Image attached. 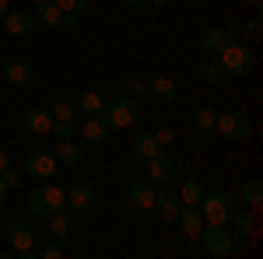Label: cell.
Segmentation results:
<instances>
[{
  "instance_id": "6da1fadb",
  "label": "cell",
  "mask_w": 263,
  "mask_h": 259,
  "mask_svg": "<svg viewBox=\"0 0 263 259\" xmlns=\"http://www.w3.org/2000/svg\"><path fill=\"white\" fill-rule=\"evenodd\" d=\"M218 60H221L228 81H242L256 70V56H253V49L242 46V42H228L221 53H218Z\"/></svg>"
},
{
  "instance_id": "7a4b0ae2",
  "label": "cell",
  "mask_w": 263,
  "mask_h": 259,
  "mask_svg": "<svg viewBox=\"0 0 263 259\" xmlns=\"http://www.w3.org/2000/svg\"><path fill=\"white\" fill-rule=\"evenodd\" d=\"M67 207V196H63V189L57 186V182L42 179L32 193H28V210L35 214V217H53L57 210H63Z\"/></svg>"
},
{
  "instance_id": "3957f363",
  "label": "cell",
  "mask_w": 263,
  "mask_h": 259,
  "mask_svg": "<svg viewBox=\"0 0 263 259\" xmlns=\"http://www.w3.org/2000/svg\"><path fill=\"white\" fill-rule=\"evenodd\" d=\"M197 238L203 242V252L214 259H228L235 252V235L228 231V224H203Z\"/></svg>"
},
{
  "instance_id": "277c9868",
  "label": "cell",
  "mask_w": 263,
  "mask_h": 259,
  "mask_svg": "<svg viewBox=\"0 0 263 259\" xmlns=\"http://www.w3.org/2000/svg\"><path fill=\"white\" fill-rule=\"evenodd\" d=\"M232 196L224 189H203L200 196V214H203V224H228L232 217Z\"/></svg>"
},
{
  "instance_id": "5b68a950",
  "label": "cell",
  "mask_w": 263,
  "mask_h": 259,
  "mask_svg": "<svg viewBox=\"0 0 263 259\" xmlns=\"http://www.w3.org/2000/svg\"><path fill=\"white\" fill-rule=\"evenodd\" d=\"M105 123H109V130H130L137 123V98H130V95L109 98L105 102Z\"/></svg>"
},
{
  "instance_id": "8992f818",
  "label": "cell",
  "mask_w": 263,
  "mask_h": 259,
  "mask_svg": "<svg viewBox=\"0 0 263 259\" xmlns=\"http://www.w3.org/2000/svg\"><path fill=\"white\" fill-rule=\"evenodd\" d=\"M7 245H11V252H18V256L35 259V228L25 217L7 221Z\"/></svg>"
},
{
  "instance_id": "52a82bcc",
  "label": "cell",
  "mask_w": 263,
  "mask_h": 259,
  "mask_svg": "<svg viewBox=\"0 0 263 259\" xmlns=\"http://www.w3.org/2000/svg\"><path fill=\"white\" fill-rule=\"evenodd\" d=\"M214 130H218L224 140H246L253 126H249V116H246V112H218V116H214Z\"/></svg>"
},
{
  "instance_id": "ba28073f",
  "label": "cell",
  "mask_w": 263,
  "mask_h": 259,
  "mask_svg": "<svg viewBox=\"0 0 263 259\" xmlns=\"http://www.w3.org/2000/svg\"><path fill=\"white\" fill-rule=\"evenodd\" d=\"M25 172H28L32 179H53V175H57V154L46 151V147L28 151V154H25Z\"/></svg>"
},
{
  "instance_id": "9c48e42d",
  "label": "cell",
  "mask_w": 263,
  "mask_h": 259,
  "mask_svg": "<svg viewBox=\"0 0 263 259\" xmlns=\"http://www.w3.org/2000/svg\"><path fill=\"white\" fill-rule=\"evenodd\" d=\"M235 25H218V28H211V32H203L200 35V49L207 53V56H218L228 42H235Z\"/></svg>"
},
{
  "instance_id": "30bf717a",
  "label": "cell",
  "mask_w": 263,
  "mask_h": 259,
  "mask_svg": "<svg viewBox=\"0 0 263 259\" xmlns=\"http://www.w3.org/2000/svg\"><path fill=\"white\" fill-rule=\"evenodd\" d=\"M21 123H25V130H28V133L49 137V130H53V112H49L46 105H32V109L21 116Z\"/></svg>"
},
{
  "instance_id": "8fae6325",
  "label": "cell",
  "mask_w": 263,
  "mask_h": 259,
  "mask_svg": "<svg viewBox=\"0 0 263 259\" xmlns=\"http://www.w3.org/2000/svg\"><path fill=\"white\" fill-rule=\"evenodd\" d=\"M176 221H179L182 235H190V238H197L203 228V214H200V203H179V210H176Z\"/></svg>"
},
{
  "instance_id": "7c38bea8",
  "label": "cell",
  "mask_w": 263,
  "mask_h": 259,
  "mask_svg": "<svg viewBox=\"0 0 263 259\" xmlns=\"http://www.w3.org/2000/svg\"><path fill=\"white\" fill-rule=\"evenodd\" d=\"M147 175L151 179H158V186H168V182L176 179V161L168 151H158L155 158H147Z\"/></svg>"
},
{
  "instance_id": "4fadbf2b",
  "label": "cell",
  "mask_w": 263,
  "mask_h": 259,
  "mask_svg": "<svg viewBox=\"0 0 263 259\" xmlns=\"http://www.w3.org/2000/svg\"><path fill=\"white\" fill-rule=\"evenodd\" d=\"M63 196H67V207H74V210H88V207L95 203V182H88V179L74 182Z\"/></svg>"
},
{
  "instance_id": "5bb4252c",
  "label": "cell",
  "mask_w": 263,
  "mask_h": 259,
  "mask_svg": "<svg viewBox=\"0 0 263 259\" xmlns=\"http://www.w3.org/2000/svg\"><path fill=\"white\" fill-rule=\"evenodd\" d=\"M0 21H4L7 35H28V32L35 28V14H32V11H14V7H11Z\"/></svg>"
},
{
  "instance_id": "9a60e30c",
  "label": "cell",
  "mask_w": 263,
  "mask_h": 259,
  "mask_svg": "<svg viewBox=\"0 0 263 259\" xmlns=\"http://www.w3.org/2000/svg\"><path fill=\"white\" fill-rule=\"evenodd\" d=\"M81 133H84V140H88V144H105L112 130H109L105 116H102V112H95V116H84V123H81Z\"/></svg>"
},
{
  "instance_id": "2e32d148",
  "label": "cell",
  "mask_w": 263,
  "mask_h": 259,
  "mask_svg": "<svg viewBox=\"0 0 263 259\" xmlns=\"http://www.w3.org/2000/svg\"><path fill=\"white\" fill-rule=\"evenodd\" d=\"M144 91H147L155 102H162V105H172L176 95H179V91H176V84H172L168 77H162V74H158V77H151V81H144Z\"/></svg>"
},
{
  "instance_id": "e0dca14e",
  "label": "cell",
  "mask_w": 263,
  "mask_h": 259,
  "mask_svg": "<svg viewBox=\"0 0 263 259\" xmlns=\"http://www.w3.org/2000/svg\"><path fill=\"white\" fill-rule=\"evenodd\" d=\"M155 196H158V189L151 182H130V189H126L130 207H141V210H151L155 207Z\"/></svg>"
},
{
  "instance_id": "ac0fdd59",
  "label": "cell",
  "mask_w": 263,
  "mask_h": 259,
  "mask_svg": "<svg viewBox=\"0 0 263 259\" xmlns=\"http://www.w3.org/2000/svg\"><path fill=\"white\" fill-rule=\"evenodd\" d=\"M228 224H232L228 231H232L235 238H239V235L249 238V235H256V210H249V207H246V210H232Z\"/></svg>"
},
{
  "instance_id": "d6986e66",
  "label": "cell",
  "mask_w": 263,
  "mask_h": 259,
  "mask_svg": "<svg viewBox=\"0 0 263 259\" xmlns=\"http://www.w3.org/2000/svg\"><path fill=\"white\" fill-rule=\"evenodd\" d=\"M53 154H57V165H67V168H78V165L84 161V151H81V144H74V137L70 140H57Z\"/></svg>"
},
{
  "instance_id": "ffe728a7",
  "label": "cell",
  "mask_w": 263,
  "mask_h": 259,
  "mask_svg": "<svg viewBox=\"0 0 263 259\" xmlns=\"http://www.w3.org/2000/svg\"><path fill=\"white\" fill-rule=\"evenodd\" d=\"M0 70H4V77L11 81V84H28V81L35 77V63L32 60H7Z\"/></svg>"
},
{
  "instance_id": "44dd1931",
  "label": "cell",
  "mask_w": 263,
  "mask_h": 259,
  "mask_svg": "<svg viewBox=\"0 0 263 259\" xmlns=\"http://www.w3.org/2000/svg\"><path fill=\"white\" fill-rule=\"evenodd\" d=\"M197 77L203 81V84H228V74H224V67L218 56H203L200 67H197Z\"/></svg>"
},
{
  "instance_id": "7402d4cb",
  "label": "cell",
  "mask_w": 263,
  "mask_h": 259,
  "mask_svg": "<svg viewBox=\"0 0 263 259\" xmlns=\"http://www.w3.org/2000/svg\"><path fill=\"white\" fill-rule=\"evenodd\" d=\"M49 235L57 242H67L70 235H74V217H70V210L63 207V210H57L53 217H49Z\"/></svg>"
},
{
  "instance_id": "603a6c76",
  "label": "cell",
  "mask_w": 263,
  "mask_h": 259,
  "mask_svg": "<svg viewBox=\"0 0 263 259\" xmlns=\"http://www.w3.org/2000/svg\"><path fill=\"white\" fill-rule=\"evenodd\" d=\"M63 21V7L46 0V4H35V25H46V28H60Z\"/></svg>"
},
{
  "instance_id": "cb8c5ba5",
  "label": "cell",
  "mask_w": 263,
  "mask_h": 259,
  "mask_svg": "<svg viewBox=\"0 0 263 259\" xmlns=\"http://www.w3.org/2000/svg\"><path fill=\"white\" fill-rule=\"evenodd\" d=\"M130 151H134V158L147 161V158H155L162 147L155 144V137H151V133H137V137H134V144H130Z\"/></svg>"
},
{
  "instance_id": "d4e9b609",
  "label": "cell",
  "mask_w": 263,
  "mask_h": 259,
  "mask_svg": "<svg viewBox=\"0 0 263 259\" xmlns=\"http://www.w3.org/2000/svg\"><path fill=\"white\" fill-rule=\"evenodd\" d=\"M155 207H158V214H162V217H172L176 221V210H179V196H176V193H172V189H158V196H155Z\"/></svg>"
},
{
  "instance_id": "484cf974",
  "label": "cell",
  "mask_w": 263,
  "mask_h": 259,
  "mask_svg": "<svg viewBox=\"0 0 263 259\" xmlns=\"http://www.w3.org/2000/svg\"><path fill=\"white\" fill-rule=\"evenodd\" d=\"M242 203L249 207V210H256L263 203V182L260 179H246L242 182Z\"/></svg>"
},
{
  "instance_id": "4316f807",
  "label": "cell",
  "mask_w": 263,
  "mask_h": 259,
  "mask_svg": "<svg viewBox=\"0 0 263 259\" xmlns=\"http://www.w3.org/2000/svg\"><path fill=\"white\" fill-rule=\"evenodd\" d=\"M53 119H74V112H78V102H74V95H57V102H53Z\"/></svg>"
},
{
  "instance_id": "83f0119b",
  "label": "cell",
  "mask_w": 263,
  "mask_h": 259,
  "mask_svg": "<svg viewBox=\"0 0 263 259\" xmlns=\"http://www.w3.org/2000/svg\"><path fill=\"white\" fill-rule=\"evenodd\" d=\"M200 196H203L200 179H182V186H179V203H200Z\"/></svg>"
},
{
  "instance_id": "f1b7e54d",
  "label": "cell",
  "mask_w": 263,
  "mask_h": 259,
  "mask_svg": "<svg viewBox=\"0 0 263 259\" xmlns=\"http://www.w3.org/2000/svg\"><path fill=\"white\" fill-rule=\"evenodd\" d=\"M214 109H197L193 116H190V126L197 130V133H207V130H214Z\"/></svg>"
},
{
  "instance_id": "f546056e",
  "label": "cell",
  "mask_w": 263,
  "mask_h": 259,
  "mask_svg": "<svg viewBox=\"0 0 263 259\" xmlns=\"http://www.w3.org/2000/svg\"><path fill=\"white\" fill-rule=\"evenodd\" d=\"M78 112H81V116H95V112H102V95L99 91H84L81 98H78Z\"/></svg>"
},
{
  "instance_id": "4dcf8cb0",
  "label": "cell",
  "mask_w": 263,
  "mask_h": 259,
  "mask_svg": "<svg viewBox=\"0 0 263 259\" xmlns=\"http://www.w3.org/2000/svg\"><path fill=\"white\" fill-rule=\"evenodd\" d=\"M49 137H53V140H70V137H74V119H53Z\"/></svg>"
},
{
  "instance_id": "1f68e13d",
  "label": "cell",
  "mask_w": 263,
  "mask_h": 259,
  "mask_svg": "<svg viewBox=\"0 0 263 259\" xmlns=\"http://www.w3.org/2000/svg\"><path fill=\"white\" fill-rule=\"evenodd\" d=\"M151 137H155V144H158L162 151H168V147H172V140H176V130H168V126H158Z\"/></svg>"
},
{
  "instance_id": "d6a6232c",
  "label": "cell",
  "mask_w": 263,
  "mask_h": 259,
  "mask_svg": "<svg viewBox=\"0 0 263 259\" xmlns=\"http://www.w3.org/2000/svg\"><path fill=\"white\" fill-rule=\"evenodd\" d=\"M35 256H39V259H60V256H63V249L57 245V242H46L42 249H35Z\"/></svg>"
},
{
  "instance_id": "836d02e7",
  "label": "cell",
  "mask_w": 263,
  "mask_h": 259,
  "mask_svg": "<svg viewBox=\"0 0 263 259\" xmlns=\"http://www.w3.org/2000/svg\"><path fill=\"white\" fill-rule=\"evenodd\" d=\"M0 182H4V186H7V189H18V168H11V165H7V168H0Z\"/></svg>"
},
{
  "instance_id": "e575fe53",
  "label": "cell",
  "mask_w": 263,
  "mask_h": 259,
  "mask_svg": "<svg viewBox=\"0 0 263 259\" xmlns=\"http://www.w3.org/2000/svg\"><path fill=\"white\" fill-rule=\"evenodd\" d=\"M249 39H260V32H263V21H260V14H253V18L246 21V28H242Z\"/></svg>"
},
{
  "instance_id": "d590c367",
  "label": "cell",
  "mask_w": 263,
  "mask_h": 259,
  "mask_svg": "<svg viewBox=\"0 0 263 259\" xmlns=\"http://www.w3.org/2000/svg\"><path fill=\"white\" fill-rule=\"evenodd\" d=\"M53 4H60L63 11H74V14H78V11H84L91 0H53Z\"/></svg>"
},
{
  "instance_id": "8d00e7d4",
  "label": "cell",
  "mask_w": 263,
  "mask_h": 259,
  "mask_svg": "<svg viewBox=\"0 0 263 259\" xmlns=\"http://www.w3.org/2000/svg\"><path fill=\"white\" fill-rule=\"evenodd\" d=\"M126 95H130V98L144 95V81L141 77H126Z\"/></svg>"
},
{
  "instance_id": "74e56055",
  "label": "cell",
  "mask_w": 263,
  "mask_h": 259,
  "mask_svg": "<svg viewBox=\"0 0 263 259\" xmlns=\"http://www.w3.org/2000/svg\"><path fill=\"white\" fill-rule=\"evenodd\" d=\"M78 25V14L74 11H63V21H60V28H74Z\"/></svg>"
},
{
  "instance_id": "f35d334b",
  "label": "cell",
  "mask_w": 263,
  "mask_h": 259,
  "mask_svg": "<svg viewBox=\"0 0 263 259\" xmlns=\"http://www.w3.org/2000/svg\"><path fill=\"white\" fill-rule=\"evenodd\" d=\"M7 11H11V4H7V0H0V18H4Z\"/></svg>"
},
{
  "instance_id": "ab89813d",
  "label": "cell",
  "mask_w": 263,
  "mask_h": 259,
  "mask_svg": "<svg viewBox=\"0 0 263 259\" xmlns=\"http://www.w3.org/2000/svg\"><path fill=\"white\" fill-rule=\"evenodd\" d=\"M126 7H141V4H147V0H123Z\"/></svg>"
},
{
  "instance_id": "60d3db41",
  "label": "cell",
  "mask_w": 263,
  "mask_h": 259,
  "mask_svg": "<svg viewBox=\"0 0 263 259\" xmlns=\"http://www.w3.org/2000/svg\"><path fill=\"white\" fill-rule=\"evenodd\" d=\"M7 193H11V189H7V186H4V182H0V203H4V200H7Z\"/></svg>"
},
{
  "instance_id": "b9f144b4",
  "label": "cell",
  "mask_w": 263,
  "mask_h": 259,
  "mask_svg": "<svg viewBox=\"0 0 263 259\" xmlns=\"http://www.w3.org/2000/svg\"><path fill=\"white\" fill-rule=\"evenodd\" d=\"M246 4H249L253 11H260V4H263V0H246Z\"/></svg>"
},
{
  "instance_id": "7bdbcfd3",
  "label": "cell",
  "mask_w": 263,
  "mask_h": 259,
  "mask_svg": "<svg viewBox=\"0 0 263 259\" xmlns=\"http://www.w3.org/2000/svg\"><path fill=\"white\" fill-rule=\"evenodd\" d=\"M0 168H7V151H0Z\"/></svg>"
},
{
  "instance_id": "ee69618b",
  "label": "cell",
  "mask_w": 263,
  "mask_h": 259,
  "mask_svg": "<svg viewBox=\"0 0 263 259\" xmlns=\"http://www.w3.org/2000/svg\"><path fill=\"white\" fill-rule=\"evenodd\" d=\"M151 4H158V7H162V4H168V0H151Z\"/></svg>"
},
{
  "instance_id": "f6af8a7d",
  "label": "cell",
  "mask_w": 263,
  "mask_h": 259,
  "mask_svg": "<svg viewBox=\"0 0 263 259\" xmlns=\"http://www.w3.org/2000/svg\"><path fill=\"white\" fill-rule=\"evenodd\" d=\"M32 4H46V0H32Z\"/></svg>"
}]
</instances>
